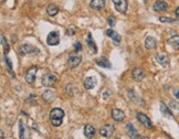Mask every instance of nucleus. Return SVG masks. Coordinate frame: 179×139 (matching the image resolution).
I'll return each mask as SVG.
<instances>
[{
	"mask_svg": "<svg viewBox=\"0 0 179 139\" xmlns=\"http://www.w3.org/2000/svg\"><path fill=\"white\" fill-rule=\"evenodd\" d=\"M49 117H50L51 124H52L54 127H58L63 121L64 112H63L61 108H53L50 112V116H49Z\"/></svg>",
	"mask_w": 179,
	"mask_h": 139,
	"instance_id": "1",
	"label": "nucleus"
},
{
	"mask_svg": "<svg viewBox=\"0 0 179 139\" xmlns=\"http://www.w3.org/2000/svg\"><path fill=\"white\" fill-rule=\"evenodd\" d=\"M19 50H20V53L22 54V55H28V54L35 55V54H38L40 52L39 49H37L35 46L30 45V44H22V45L20 46Z\"/></svg>",
	"mask_w": 179,
	"mask_h": 139,
	"instance_id": "2",
	"label": "nucleus"
},
{
	"mask_svg": "<svg viewBox=\"0 0 179 139\" xmlns=\"http://www.w3.org/2000/svg\"><path fill=\"white\" fill-rule=\"evenodd\" d=\"M37 73H38V67H37V66L30 67V69L27 71V73H26V82L29 83V84H33L35 81Z\"/></svg>",
	"mask_w": 179,
	"mask_h": 139,
	"instance_id": "3",
	"label": "nucleus"
},
{
	"mask_svg": "<svg viewBox=\"0 0 179 139\" xmlns=\"http://www.w3.org/2000/svg\"><path fill=\"white\" fill-rule=\"evenodd\" d=\"M56 76L55 75H53L52 73H48L45 74V75H43L42 76V85L43 86H47V87H49V86H52V85H54V83L56 82Z\"/></svg>",
	"mask_w": 179,
	"mask_h": 139,
	"instance_id": "4",
	"label": "nucleus"
},
{
	"mask_svg": "<svg viewBox=\"0 0 179 139\" xmlns=\"http://www.w3.org/2000/svg\"><path fill=\"white\" fill-rule=\"evenodd\" d=\"M114 131H115V128L113 125H105L100 129V135L104 138H109V137H112Z\"/></svg>",
	"mask_w": 179,
	"mask_h": 139,
	"instance_id": "5",
	"label": "nucleus"
},
{
	"mask_svg": "<svg viewBox=\"0 0 179 139\" xmlns=\"http://www.w3.org/2000/svg\"><path fill=\"white\" fill-rule=\"evenodd\" d=\"M112 2L114 4L115 9H116L118 12L125 13V12L127 11L128 4H127V1H126V0H112Z\"/></svg>",
	"mask_w": 179,
	"mask_h": 139,
	"instance_id": "6",
	"label": "nucleus"
},
{
	"mask_svg": "<svg viewBox=\"0 0 179 139\" xmlns=\"http://www.w3.org/2000/svg\"><path fill=\"white\" fill-rule=\"evenodd\" d=\"M60 42V34L58 31H52L48 34L47 43L49 45H56Z\"/></svg>",
	"mask_w": 179,
	"mask_h": 139,
	"instance_id": "7",
	"label": "nucleus"
},
{
	"mask_svg": "<svg viewBox=\"0 0 179 139\" xmlns=\"http://www.w3.org/2000/svg\"><path fill=\"white\" fill-rule=\"evenodd\" d=\"M136 118H137V120H138L139 123L143 124V125H144L146 128H149V129H152V128H153L152 120L149 119V118H148V117L145 115V114H143V113H137Z\"/></svg>",
	"mask_w": 179,
	"mask_h": 139,
	"instance_id": "8",
	"label": "nucleus"
},
{
	"mask_svg": "<svg viewBox=\"0 0 179 139\" xmlns=\"http://www.w3.org/2000/svg\"><path fill=\"white\" fill-rule=\"evenodd\" d=\"M82 61V58L81 55H75V54H71L69 59H67V66L70 67V69H74V67H76V66L81 63Z\"/></svg>",
	"mask_w": 179,
	"mask_h": 139,
	"instance_id": "9",
	"label": "nucleus"
},
{
	"mask_svg": "<svg viewBox=\"0 0 179 139\" xmlns=\"http://www.w3.org/2000/svg\"><path fill=\"white\" fill-rule=\"evenodd\" d=\"M156 61L159 63L160 65L164 67H168L169 66V59L166 54H156Z\"/></svg>",
	"mask_w": 179,
	"mask_h": 139,
	"instance_id": "10",
	"label": "nucleus"
},
{
	"mask_svg": "<svg viewBox=\"0 0 179 139\" xmlns=\"http://www.w3.org/2000/svg\"><path fill=\"white\" fill-rule=\"evenodd\" d=\"M153 9H154L156 12H163V11H166V10H167L168 6L165 1L158 0V1H156L155 4H153Z\"/></svg>",
	"mask_w": 179,
	"mask_h": 139,
	"instance_id": "11",
	"label": "nucleus"
},
{
	"mask_svg": "<svg viewBox=\"0 0 179 139\" xmlns=\"http://www.w3.org/2000/svg\"><path fill=\"white\" fill-rule=\"evenodd\" d=\"M112 118H113L115 121H123L125 118V114L123 110L121 109H117V108H114L112 110Z\"/></svg>",
	"mask_w": 179,
	"mask_h": 139,
	"instance_id": "12",
	"label": "nucleus"
},
{
	"mask_svg": "<svg viewBox=\"0 0 179 139\" xmlns=\"http://www.w3.org/2000/svg\"><path fill=\"white\" fill-rule=\"evenodd\" d=\"M132 76L133 78H134V81L136 82H140L143 78H144L145 76V73L144 71L142 69H138V67H136V69H134L132 71Z\"/></svg>",
	"mask_w": 179,
	"mask_h": 139,
	"instance_id": "13",
	"label": "nucleus"
},
{
	"mask_svg": "<svg viewBox=\"0 0 179 139\" xmlns=\"http://www.w3.org/2000/svg\"><path fill=\"white\" fill-rule=\"evenodd\" d=\"M126 130H127L128 136L131 138H133V139L139 138V132H138V130L133 126L132 124H127V125H126Z\"/></svg>",
	"mask_w": 179,
	"mask_h": 139,
	"instance_id": "14",
	"label": "nucleus"
},
{
	"mask_svg": "<svg viewBox=\"0 0 179 139\" xmlns=\"http://www.w3.org/2000/svg\"><path fill=\"white\" fill-rule=\"evenodd\" d=\"M105 6V0H91L90 7L94 10H101Z\"/></svg>",
	"mask_w": 179,
	"mask_h": 139,
	"instance_id": "15",
	"label": "nucleus"
},
{
	"mask_svg": "<svg viewBox=\"0 0 179 139\" xmlns=\"http://www.w3.org/2000/svg\"><path fill=\"white\" fill-rule=\"evenodd\" d=\"M106 34L109 35V38H112V40L115 42V44H118V43L121 42V37H120V34H118L117 32H115L113 29H109V30L106 31Z\"/></svg>",
	"mask_w": 179,
	"mask_h": 139,
	"instance_id": "16",
	"label": "nucleus"
},
{
	"mask_svg": "<svg viewBox=\"0 0 179 139\" xmlns=\"http://www.w3.org/2000/svg\"><path fill=\"white\" fill-rule=\"evenodd\" d=\"M156 40L153 37H147L146 40H145V48L148 49V50H153L156 48Z\"/></svg>",
	"mask_w": 179,
	"mask_h": 139,
	"instance_id": "17",
	"label": "nucleus"
},
{
	"mask_svg": "<svg viewBox=\"0 0 179 139\" xmlns=\"http://www.w3.org/2000/svg\"><path fill=\"white\" fill-rule=\"evenodd\" d=\"M96 85V80L94 78V77H86L85 80H84V87L86 89H92Z\"/></svg>",
	"mask_w": 179,
	"mask_h": 139,
	"instance_id": "18",
	"label": "nucleus"
},
{
	"mask_svg": "<svg viewBox=\"0 0 179 139\" xmlns=\"http://www.w3.org/2000/svg\"><path fill=\"white\" fill-rule=\"evenodd\" d=\"M42 97L45 102L50 103V102H52V100L55 98V94H54L53 91H51V89H47V91L42 94Z\"/></svg>",
	"mask_w": 179,
	"mask_h": 139,
	"instance_id": "19",
	"label": "nucleus"
},
{
	"mask_svg": "<svg viewBox=\"0 0 179 139\" xmlns=\"http://www.w3.org/2000/svg\"><path fill=\"white\" fill-rule=\"evenodd\" d=\"M168 44L172 46L174 50H179V37L178 35H172L168 40Z\"/></svg>",
	"mask_w": 179,
	"mask_h": 139,
	"instance_id": "20",
	"label": "nucleus"
},
{
	"mask_svg": "<svg viewBox=\"0 0 179 139\" xmlns=\"http://www.w3.org/2000/svg\"><path fill=\"white\" fill-rule=\"evenodd\" d=\"M94 135H95V129H94L93 126L86 125L84 127V136L86 138H92V137H94Z\"/></svg>",
	"mask_w": 179,
	"mask_h": 139,
	"instance_id": "21",
	"label": "nucleus"
},
{
	"mask_svg": "<svg viewBox=\"0 0 179 139\" xmlns=\"http://www.w3.org/2000/svg\"><path fill=\"white\" fill-rule=\"evenodd\" d=\"M86 44L90 46V49L93 51L94 53H98V48H96V44H95V42H94L93 40H92V34H91V33H89V34H87Z\"/></svg>",
	"mask_w": 179,
	"mask_h": 139,
	"instance_id": "22",
	"label": "nucleus"
},
{
	"mask_svg": "<svg viewBox=\"0 0 179 139\" xmlns=\"http://www.w3.org/2000/svg\"><path fill=\"white\" fill-rule=\"evenodd\" d=\"M96 64L100 66H103V67H106V69H111L112 65H111V63L109 61L107 60L106 58H100L96 60Z\"/></svg>",
	"mask_w": 179,
	"mask_h": 139,
	"instance_id": "23",
	"label": "nucleus"
},
{
	"mask_svg": "<svg viewBox=\"0 0 179 139\" xmlns=\"http://www.w3.org/2000/svg\"><path fill=\"white\" fill-rule=\"evenodd\" d=\"M160 110H161V113H163L164 115H165V117H168V118H172V113L169 110V108H168L166 105L164 104L163 102L160 103Z\"/></svg>",
	"mask_w": 179,
	"mask_h": 139,
	"instance_id": "24",
	"label": "nucleus"
},
{
	"mask_svg": "<svg viewBox=\"0 0 179 139\" xmlns=\"http://www.w3.org/2000/svg\"><path fill=\"white\" fill-rule=\"evenodd\" d=\"M47 12H48V15H51V17H54V15H58L59 8L56 7L55 4H50V6L47 8Z\"/></svg>",
	"mask_w": 179,
	"mask_h": 139,
	"instance_id": "25",
	"label": "nucleus"
},
{
	"mask_svg": "<svg viewBox=\"0 0 179 139\" xmlns=\"http://www.w3.org/2000/svg\"><path fill=\"white\" fill-rule=\"evenodd\" d=\"M4 61H6V65H7V69H8V72L10 73V75H11L12 77H16V75L13 74V71H12V62H11V60H10L8 56H6V58H4Z\"/></svg>",
	"mask_w": 179,
	"mask_h": 139,
	"instance_id": "26",
	"label": "nucleus"
},
{
	"mask_svg": "<svg viewBox=\"0 0 179 139\" xmlns=\"http://www.w3.org/2000/svg\"><path fill=\"white\" fill-rule=\"evenodd\" d=\"M1 44H2V46H4V54H7L9 52V44H8V42L6 41V39H4V34H1Z\"/></svg>",
	"mask_w": 179,
	"mask_h": 139,
	"instance_id": "27",
	"label": "nucleus"
},
{
	"mask_svg": "<svg viewBox=\"0 0 179 139\" xmlns=\"http://www.w3.org/2000/svg\"><path fill=\"white\" fill-rule=\"evenodd\" d=\"M24 137V124L22 119L19 120V138H23Z\"/></svg>",
	"mask_w": 179,
	"mask_h": 139,
	"instance_id": "28",
	"label": "nucleus"
},
{
	"mask_svg": "<svg viewBox=\"0 0 179 139\" xmlns=\"http://www.w3.org/2000/svg\"><path fill=\"white\" fill-rule=\"evenodd\" d=\"M107 23L109 24V27L113 28L114 26H115V23H116L115 18H114V17H109V18H107Z\"/></svg>",
	"mask_w": 179,
	"mask_h": 139,
	"instance_id": "29",
	"label": "nucleus"
},
{
	"mask_svg": "<svg viewBox=\"0 0 179 139\" xmlns=\"http://www.w3.org/2000/svg\"><path fill=\"white\" fill-rule=\"evenodd\" d=\"M159 20L161 22H174L175 19H171V18H166V17H160Z\"/></svg>",
	"mask_w": 179,
	"mask_h": 139,
	"instance_id": "30",
	"label": "nucleus"
},
{
	"mask_svg": "<svg viewBox=\"0 0 179 139\" xmlns=\"http://www.w3.org/2000/svg\"><path fill=\"white\" fill-rule=\"evenodd\" d=\"M74 46H75V50L76 51H81L82 50V45L80 42H75L74 43Z\"/></svg>",
	"mask_w": 179,
	"mask_h": 139,
	"instance_id": "31",
	"label": "nucleus"
},
{
	"mask_svg": "<svg viewBox=\"0 0 179 139\" xmlns=\"http://www.w3.org/2000/svg\"><path fill=\"white\" fill-rule=\"evenodd\" d=\"M170 106H171V107L176 108V109H179V104H178V103H175L174 100H171V102H170Z\"/></svg>",
	"mask_w": 179,
	"mask_h": 139,
	"instance_id": "32",
	"label": "nucleus"
},
{
	"mask_svg": "<svg viewBox=\"0 0 179 139\" xmlns=\"http://www.w3.org/2000/svg\"><path fill=\"white\" fill-rule=\"evenodd\" d=\"M109 93L107 92V91H105V93H104V94H103V98H104V99H107V98H109Z\"/></svg>",
	"mask_w": 179,
	"mask_h": 139,
	"instance_id": "33",
	"label": "nucleus"
},
{
	"mask_svg": "<svg viewBox=\"0 0 179 139\" xmlns=\"http://www.w3.org/2000/svg\"><path fill=\"white\" fill-rule=\"evenodd\" d=\"M174 95H175V96L179 99V89H177V91H175V92H174Z\"/></svg>",
	"mask_w": 179,
	"mask_h": 139,
	"instance_id": "34",
	"label": "nucleus"
},
{
	"mask_svg": "<svg viewBox=\"0 0 179 139\" xmlns=\"http://www.w3.org/2000/svg\"><path fill=\"white\" fill-rule=\"evenodd\" d=\"M74 31H75V30H74V28H71L70 31H69V34H73Z\"/></svg>",
	"mask_w": 179,
	"mask_h": 139,
	"instance_id": "35",
	"label": "nucleus"
},
{
	"mask_svg": "<svg viewBox=\"0 0 179 139\" xmlns=\"http://www.w3.org/2000/svg\"><path fill=\"white\" fill-rule=\"evenodd\" d=\"M175 15H176V17H179V7L176 9V11H175Z\"/></svg>",
	"mask_w": 179,
	"mask_h": 139,
	"instance_id": "36",
	"label": "nucleus"
},
{
	"mask_svg": "<svg viewBox=\"0 0 179 139\" xmlns=\"http://www.w3.org/2000/svg\"><path fill=\"white\" fill-rule=\"evenodd\" d=\"M144 1H146V0H144Z\"/></svg>",
	"mask_w": 179,
	"mask_h": 139,
	"instance_id": "37",
	"label": "nucleus"
}]
</instances>
